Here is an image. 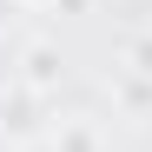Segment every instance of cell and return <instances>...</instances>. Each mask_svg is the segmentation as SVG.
<instances>
[{
  "label": "cell",
  "mask_w": 152,
  "mask_h": 152,
  "mask_svg": "<svg viewBox=\"0 0 152 152\" xmlns=\"http://www.w3.org/2000/svg\"><path fill=\"white\" fill-rule=\"evenodd\" d=\"M60 66H66V60H60L53 40H27V46H20V86H27V93L46 99V93L60 86Z\"/></svg>",
  "instance_id": "1"
},
{
  "label": "cell",
  "mask_w": 152,
  "mask_h": 152,
  "mask_svg": "<svg viewBox=\"0 0 152 152\" xmlns=\"http://www.w3.org/2000/svg\"><path fill=\"white\" fill-rule=\"evenodd\" d=\"M33 99H40V93H27V86H20V93H13V113L0 106V126H7L13 139H33V132H40V119H33Z\"/></svg>",
  "instance_id": "2"
},
{
  "label": "cell",
  "mask_w": 152,
  "mask_h": 152,
  "mask_svg": "<svg viewBox=\"0 0 152 152\" xmlns=\"http://www.w3.org/2000/svg\"><path fill=\"white\" fill-rule=\"evenodd\" d=\"M53 152H99V132L80 126V119H60L53 126Z\"/></svg>",
  "instance_id": "3"
},
{
  "label": "cell",
  "mask_w": 152,
  "mask_h": 152,
  "mask_svg": "<svg viewBox=\"0 0 152 152\" xmlns=\"http://www.w3.org/2000/svg\"><path fill=\"white\" fill-rule=\"evenodd\" d=\"M126 73L152 80V33H132V40H126Z\"/></svg>",
  "instance_id": "4"
}]
</instances>
